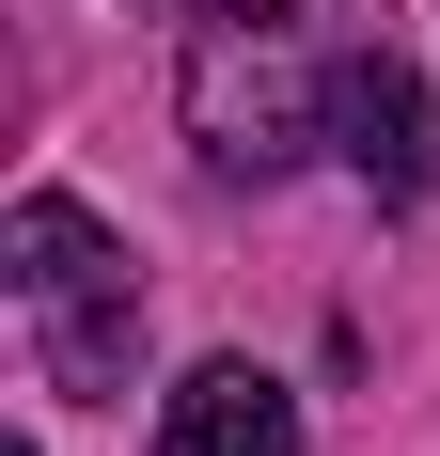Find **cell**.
I'll list each match as a JSON object with an SVG mask.
<instances>
[{"label": "cell", "instance_id": "cell-1", "mask_svg": "<svg viewBox=\"0 0 440 456\" xmlns=\"http://www.w3.org/2000/svg\"><path fill=\"white\" fill-rule=\"evenodd\" d=\"M378 63V0H205L174 47V110H189V158L205 174H283L330 142L346 79Z\"/></svg>", "mask_w": 440, "mask_h": 456}, {"label": "cell", "instance_id": "cell-4", "mask_svg": "<svg viewBox=\"0 0 440 456\" xmlns=\"http://www.w3.org/2000/svg\"><path fill=\"white\" fill-rule=\"evenodd\" d=\"M330 142H346V174L378 189V205H409V189H425V79H409L394 47H378V63L346 79V110H330Z\"/></svg>", "mask_w": 440, "mask_h": 456}, {"label": "cell", "instance_id": "cell-3", "mask_svg": "<svg viewBox=\"0 0 440 456\" xmlns=\"http://www.w3.org/2000/svg\"><path fill=\"white\" fill-rule=\"evenodd\" d=\"M158 456H299V394L267 362H189L158 394Z\"/></svg>", "mask_w": 440, "mask_h": 456}, {"label": "cell", "instance_id": "cell-2", "mask_svg": "<svg viewBox=\"0 0 440 456\" xmlns=\"http://www.w3.org/2000/svg\"><path fill=\"white\" fill-rule=\"evenodd\" d=\"M0 299H16V346H32L47 394H79V410H110L142 362V268L126 236L94 221L79 189H16V221H0Z\"/></svg>", "mask_w": 440, "mask_h": 456}]
</instances>
